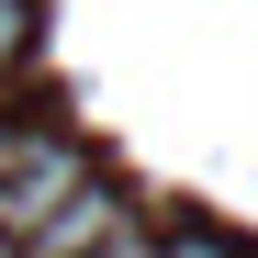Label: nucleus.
<instances>
[{"instance_id":"7ed1b4c3","label":"nucleus","mask_w":258,"mask_h":258,"mask_svg":"<svg viewBox=\"0 0 258 258\" xmlns=\"http://www.w3.org/2000/svg\"><path fill=\"white\" fill-rule=\"evenodd\" d=\"M146 247H157V258H258L247 236H225V225H202V213H168V225H157Z\"/></svg>"},{"instance_id":"39448f33","label":"nucleus","mask_w":258,"mask_h":258,"mask_svg":"<svg viewBox=\"0 0 258 258\" xmlns=\"http://www.w3.org/2000/svg\"><path fill=\"white\" fill-rule=\"evenodd\" d=\"M101 258H157V247H146V225H123V236H112Z\"/></svg>"},{"instance_id":"f257e3e1","label":"nucleus","mask_w":258,"mask_h":258,"mask_svg":"<svg viewBox=\"0 0 258 258\" xmlns=\"http://www.w3.org/2000/svg\"><path fill=\"white\" fill-rule=\"evenodd\" d=\"M79 180H90V157H79L56 123H12V135H0V236L23 247V236L45 225Z\"/></svg>"},{"instance_id":"f03ea898","label":"nucleus","mask_w":258,"mask_h":258,"mask_svg":"<svg viewBox=\"0 0 258 258\" xmlns=\"http://www.w3.org/2000/svg\"><path fill=\"white\" fill-rule=\"evenodd\" d=\"M123 225H135V213H123V202H112L101 180H79V191H68V202L45 213V225L23 236V258H101V247H112Z\"/></svg>"},{"instance_id":"20e7f679","label":"nucleus","mask_w":258,"mask_h":258,"mask_svg":"<svg viewBox=\"0 0 258 258\" xmlns=\"http://www.w3.org/2000/svg\"><path fill=\"white\" fill-rule=\"evenodd\" d=\"M23 45H34V0H0V68H12Z\"/></svg>"}]
</instances>
